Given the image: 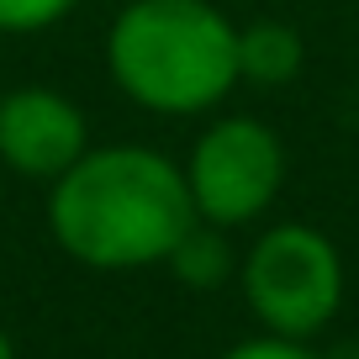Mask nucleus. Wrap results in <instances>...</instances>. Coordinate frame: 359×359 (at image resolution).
<instances>
[{"label": "nucleus", "mask_w": 359, "mask_h": 359, "mask_svg": "<svg viewBox=\"0 0 359 359\" xmlns=\"http://www.w3.org/2000/svg\"><path fill=\"white\" fill-rule=\"evenodd\" d=\"M0 359H16V348H11V338L0 333Z\"/></svg>", "instance_id": "nucleus-10"}, {"label": "nucleus", "mask_w": 359, "mask_h": 359, "mask_svg": "<svg viewBox=\"0 0 359 359\" xmlns=\"http://www.w3.org/2000/svg\"><path fill=\"white\" fill-rule=\"evenodd\" d=\"M306 43L285 22H248L238 32V79L248 85H291L302 74Z\"/></svg>", "instance_id": "nucleus-6"}, {"label": "nucleus", "mask_w": 359, "mask_h": 359, "mask_svg": "<svg viewBox=\"0 0 359 359\" xmlns=\"http://www.w3.org/2000/svg\"><path fill=\"white\" fill-rule=\"evenodd\" d=\"M169 264H175V275L185 285H196V291H217V285L233 275V248H227L222 227H212V222L201 227V222H196L191 233L169 248Z\"/></svg>", "instance_id": "nucleus-7"}, {"label": "nucleus", "mask_w": 359, "mask_h": 359, "mask_svg": "<svg viewBox=\"0 0 359 359\" xmlns=\"http://www.w3.org/2000/svg\"><path fill=\"white\" fill-rule=\"evenodd\" d=\"M85 154V116L58 90L0 95V158L27 180H58Z\"/></svg>", "instance_id": "nucleus-5"}, {"label": "nucleus", "mask_w": 359, "mask_h": 359, "mask_svg": "<svg viewBox=\"0 0 359 359\" xmlns=\"http://www.w3.org/2000/svg\"><path fill=\"white\" fill-rule=\"evenodd\" d=\"M106 69L148 111H206L238 85V27L212 0H127Z\"/></svg>", "instance_id": "nucleus-2"}, {"label": "nucleus", "mask_w": 359, "mask_h": 359, "mask_svg": "<svg viewBox=\"0 0 359 359\" xmlns=\"http://www.w3.org/2000/svg\"><path fill=\"white\" fill-rule=\"evenodd\" d=\"M285 180V148L254 116H222L206 127L201 143L191 148L185 164V185H191L196 217L212 227H238L254 222Z\"/></svg>", "instance_id": "nucleus-4"}, {"label": "nucleus", "mask_w": 359, "mask_h": 359, "mask_svg": "<svg viewBox=\"0 0 359 359\" xmlns=\"http://www.w3.org/2000/svg\"><path fill=\"white\" fill-rule=\"evenodd\" d=\"M201 222L185 169L137 143L79 154L48 196V227L58 248L90 269H137L169 259V248Z\"/></svg>", "instance_id": "nucleus-1"}, {"label": "nucleus", "mask_w": 359, "mask_h": 359, "mask_svg": "<svg viewBox=\"0 0 359 359\" xmlns=\"http://www.w3.org/2000/svg\"><path fill=\"white\" fill-rule=\"evenodd\" d=\"M74 0H0V32H43Z\"/></svg>", "instance_id": "nucleus-8"}, {"label": "nucleus", "mask_w": 359, "mask_h": 359, "mask_svg": "<svg viewBox=\"0 0 359 359\" xmlns=\"http://www.w3.org/2000/svg\"><path fill=\"white\" fill-rule=\"evenodd\" d=\"M243 296L269 333L312 338L317 327L333 323L344 302L338 248L306 222L269 227L243 259Z\"/></svg>", "instance_id": "nucleus-3"}, {"label": "nucleus", "mask_w": 359, "mask_h": 359, "mask_svg": "<svg viewBox=\"0 0 359 359\" xmlns=\"http://www.w3.org/2000/svg\"><path fill=\"white\" fill-rule=\"evenodd\" d=\"M222 359H317V354H312V348H302V338L269 333V338H248V344L227 348Z\"/></svg>", "instance_id": "nucleus-9"}]
</instances>
